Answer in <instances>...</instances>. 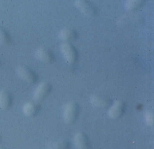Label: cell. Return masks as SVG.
<instances>
[{
	"label": "cell",
	"mask_w": 154,
	"mask_h": 149,
	"mask_svg": "<svg viewBox=\"0 0 154 149\" xmlns=\"http://www.w3.org/2000/svg\"><path fill=\"white\" fill-rule=\"evenodd\" d=\"M35 56L38 59L43 62H51L53 60V56L48 50L45 48H39L35 52Z\"/></svg>",
	"instance_id": "5b68a950"
},
{
	"label": "cell",
	"mask_w": 154,
	"mask_h": 149,
	"mask_svg": "<svg viewBox=\"0 0 154 149\" xmlns=\"http://www.w3.org/2000/svg\"><path fill=\"white\" fill-rule=\"evenodd\" d=\"M13 98L11 93L7 90L0 91V108L7 110L11 107Z\"/></svg>",
	"instance_id": "277c9868"
},
{
	"label": "cell",
	"mask_w": 154,
	"mask_h": 149,
	"mask_svg": "<svg viewBox=\"0 0 154 149\" xmlns=\"http://www.w3.org/2000/svg\"><path fill=\"white\" fill-rule=\"evenodd\" d=\"M40 107V105L37 102H29L24 105L22 110L27 116L34 117L39 113Z\"/></svg>",
	"instance_id": "3957f363"
},
{
	"label": "cell",
	"mask_w": 154,
	"mask_h": 149,
	"mask_svg": "<svg viewBox=\"0 0 154 149\" xmlns=\"http://www.w3.org/2000/svg\"><path fill=\"white\" fill-rule=\"evenodd\" d=\"M0 141H1V136H0Z\"/></svg>",
	"instance_id": "9c48e42d"
},
{
	"label": "cell",
	"mask_w": 154,
	"mask_h": 149,
	"mask_svg": "<svg viewBox=\"0 0 154 149\" xmlns=\"http://www.w3.org/2000/svg\"><path fill=\"white\" fill-rule=\"evenodd\" d=\"M78 113V110L75 107H72L69 109L67 107L64 113L65 118L67 122H72L75 119Z\"/></svg>",
	"instance_id": "52a82bcc"
},
{
	"label": "cell",
	"mask_w": 154,
	"mask_h": 149,
	"mask_svg": "<svg viewBox=\"0 0 154 149\" xmlns=\"http://www.w3.org/2000/svg\"><path fill=\"white\" fill-rule=\"evenodd\" d=\"M0 149H7L5 147H2V146H0Z\"/></svg>",
	"instance_id": "ba28073f"
},
{
	"label": "cell",
	"mask_w": 154,
	"mask_h": 149,
	"mask_svg": "<svg viewBox=\"0 0 154 149\" xmlns=\"http://www.w3.org/2000/svg\"><path fill=\"white\" fill-rule=\"evenodd\" d=\"M11 37L4 28L0 26V44L10 45L11 43Z\"/></svg>",
	"instance_id": "8992f818"
},
{
	"label": "cell",
	"mask_w": 154,
	"mask_h": 149,
	"mask_svg": "<svg viewBox=\"0 0 154 149\" xmlns=\"http://www.w3.org/2000/svg\"><path fill=\"white\" fill-rule=\"evenodd\" d=\"M51 89V85L47 82H43L39 84L34 92V98L36 102L44 101L49 95Z\"/></svg>",
	"instance_id": "7a4b0ae2"
},
{
	"label": "cell",
	"mask_w": 154,
	"mask_h": 149,
	"mask_svg": "<svg viewBox=\"0 0 154 149\" xmlns=\"http://www.w3.org/2000/svg\"><path fill=\"white\" fill-rule=\"evenodd\" d=\"M17 71L19 76L24 81L29 84H35L38 80V76L36 73L33 70L26 66L19 67Z\"/></svg>",
	"instance_id": "6da1fadb"
}]
</instances>
